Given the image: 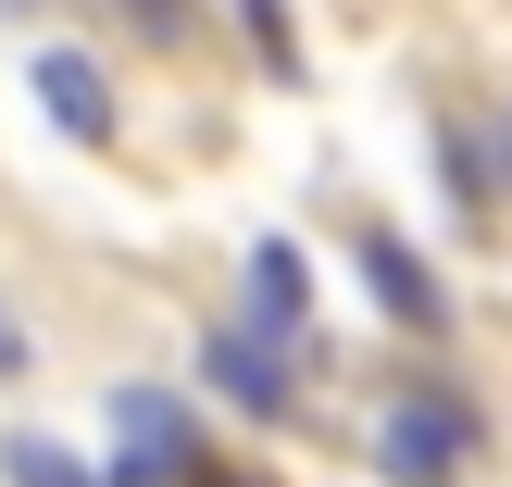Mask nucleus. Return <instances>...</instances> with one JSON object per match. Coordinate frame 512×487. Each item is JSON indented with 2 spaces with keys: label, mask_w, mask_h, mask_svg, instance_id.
Listing matches in <instances>:
<instances>
[{
  "label": "nucleus",
  "mask_w": 512,
  "mask_h": 487,
  "mask_svg": "<svg viewBox=\"0 0 512 487\" xmlns=\"http://www.w3.org/2000/svg\"><path fill=\"white\" fill-rule=\"evenodd\" d=\"M475 463V413L463 400H400L388 425H375V475L388 487H450Z\"/></svg>",
  "instance_id": "f257e3e1"
},
{
  "label": "nucleus",
  "mask_w": 512,
  "mask_h": 487,
  "mask_svg": "<svg viewBox=\"0 0 512 487\" xmlns=\"http://www.w3.org/2000/svg\"><path fill=\"white\" fill-rule=\"evenodd\" d=\"M0 487H100L75 450H50V438H0Z\"/></svg>",
  "instance_id": "0eeeda50"
},
{
  "label": "nucleus",
  "mask_w": 512,
  "mask_h": 487,
  "mask_svg": "<svg viewBox=\"0 0 512 487\" xmlns=\"http://www.w3.org/2000/svg\"><path fill=\"white\" fill-rule=\"evenodd\" d=\"M500 163H512V125H500Z\"/></svg>",
  "instance_id": "1a4fd4ad"
},
{
  "label": "nucleus",
  "mask_w": 512,
  "mask_h": 487,
  "mask_svg": "<svg viewBox=\"0 0 512 487\" xmlns=\"http://www.w3.org/2000/svg\"><path fill=\"white\" fill-rule=\"evenodd\" d=\"M113 438H125V487L188 475V463H200V450H188V413H175L163 388H125V400H113Z\"/></svg>",
  "instance_id": "39448f33"
},
{
  "label": "nucleus",
  "mask_w": 512,
  "mask_h": 487,
  "mask_svg": "<svg viewBox=\"0 0 512 487\" xmlns=\"http://www.w3.org/2000/svg\"><path fill=\"white\" fill-rule=\"evenodd\" d=\"M350 263H363V288L388 300V325H400V338H438V325H450L438 275H425V263H413V250H400V238H350Z\"/></svg>",
  "instance_id": "20e7f679"
},
{
  "label": "nucleus",
  "mask_w": 512,
  "mask_h": 487,
  "mask_svg": "<svg viewBox=\"0 0 512 487\" xmlns=\"http://www.w3.org/2000/svg\"><path fill=\"white\" fill-rule=\"evenodd\" d=\"M200 388H213V400H238L250 425H288V413H300L288 350H263L250 325H213V338H200Z\"/></svg>",
  "instance_id": "f03ea898"
},
{
  "label": "nucleus",
  "mask_w": 512,
  "mask_h": 487,
  "mask_svg": "<svg viewBox=\"0 0 512 487\" xmlns=\"http://www.w3.org/2000/svg\"><path fill=\"white\" fill-rule=\"evenodd\" d=\"M188 487H250V475H225V463H188Z\"/></svg>",
  "instance_id": "6e6552de"
},
{
  "label": "nucleus",
  "mask_w": 512,
  "mask_h": 487,
  "mask_svg": "<svg viewBox=\"0 0 512 487\" xmlns=\"http://www.w3.org/2000/svg\"><path fill=\"white\" fill-rule=\"evenodd\" d=\"M300 325H313V275H300V250H288V238H263V250H250V338L288 350Z\"/></svg>",
  "instance_id": "423d86ee"
},
{
  "label": "nucleus",
  "mask_w": 512,
  "mask_h": 487,
  "mask_svg": "<svg viewBox=\"0 0 512 487\" xmlns=\"http://www.w3.org/2000/svg\"><path fill=\"white\" fill-rule=\"evenodd\" d=\"M25 88H38V113L63 125L75 150H100V138H113V75H100L88 50H38V63H25Z\"/></svg>",
  "instance_id": "7ed1b4c3"
}]
</instances>
